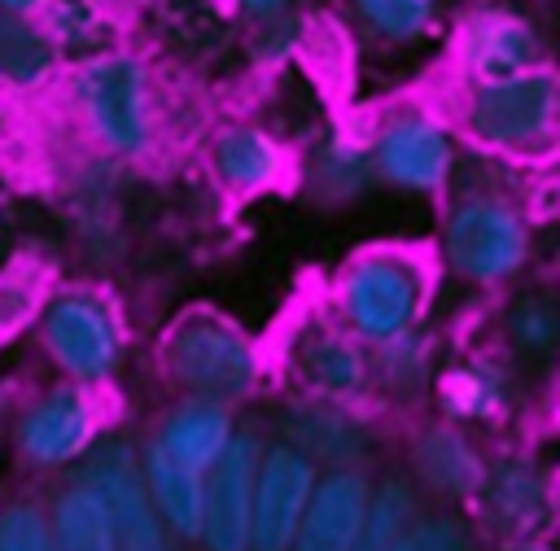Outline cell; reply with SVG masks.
Segmentation results:
<instances>
[{
	"instance_id": "cell-29",
	"label": "cell",
	"mask_w": 560,
	"mask_h": 551,
	"mask_svg": "<svg viewBox=\"0 0 560 551\" xmlns=\"http://www.w3.org/2000/svg\"><path fill=\"white\" fill-rule=\"evenodd\" d=\"M503 341L516 359H529V363H542L556 354V341H560V306L551 293L542 289H525L508 302L503 310Z\"/></svg>"
},
{
	"instance_id": "cell-1",
	"label": "cell",
	"mask_w": 560,
	"mask_h": 551,
	"mask_svg": "<svg viewBox=\"0 0 560 551\" xmlns=\"http://www.w3.org/2000/svg\"><path fill=\"white\" fill-rule=\"evenodd\" d=\"M57 92L74 127L92 144V153H105L122 166H136L162 153L166 87H162L158 66L140 48H127L118 39L101 52L66 61Z\"/></svg>"
},
{
	"instance_id": "cell-7",
	"label": "cell",
	"mask_w": 560,
	"mask_h": 551,
	"mask_svg": "<svg viewBox=\"0 0 560 551\" xmlns=\"http://www.w3.org/2000/svg\"><path fill=\"white\" fill-rule=\"evenodd\" d=\"M39 345L61 380L105 385L127 359V324L118 302L96 284H52L39 319Z\"/></svg>"
},
{
	"instance_id": "cell-9",
	"label": "cell",
	"mask_w": 560,
	"mask_h": 551,
	"mask_svg": "<svg viewBox=\"0 0 560 551\" xmlns=\"http://www.w3.org/2000/svg\"><path fill=\"white\" fill-rule=\"evenodd\" d=\"M298 149L258 118H228L206 136V171L232 201H254L293 184Z\"/></svg>"
},
{
	"instance_id": "cell-8",
	"label": "cell",
	"mask_w": 560,
	"mask_h": 551,
	"mask_svg": "<svg viewBox=\"0 0 560 551\" xmlns=\"http://www.w3.org/2000/svg\"><path fill=\"white\" fill-rule=\"evenodd\" d=\"M96 437H101L96 385H79V380L48 385L13 420V446H18V455L31 468H44V472L74 468Z\"/></svg>"
},
{
	"instance_id": "cell-37",
	"label": "cell",
	"mask_w": 560,
	"mask_h": 551,
	"mask_svg": "<svg viewBox=\"0 0 560 551\" xmlns=\"http://www.w3.org/2000/svg\"><path fill=\"white\" fill-rule=\"evenodd\" d=\"M508 551H551L542 538H516V542H508Z\"/></svg>"
},
{
	"instance_id": "cell-11",
	"label": "cell",
	"mask_w": 560,
	"mask_h": 551,
	"mask_svg": "<svg viewBox=\"0 0 560 551\" xmlns=\"http://www.w3.org/2000/svg\"><path fill=\"white\" fill-rule=\"evenodd\" d=\"M74 477H83L109 512L118 551H171V534L162 529L149 490L140 481V459L136 446L122 437H96L88 455L74 464Z\"/></svg>"
},
{
	"instance_id": "cell-26",
	"label": "cell",
	"mask_w": 560,
	"mask_h": 551,
	"mask_svg": "<svg viewBox=\"0 0 560 551\" xmlns=\"http://www.w3.org/2000/svg\"><path fill=\"white\" fill-rule=\"evenodd\" d=\"M438 367L442 345L424 324L372 345V389L385 398H420L424 389H433Z\"/></svg>"
},
{
	"instance_id": "cell-20",
	"label": "cell",
	"mask_w": 560,
	"mask_h": 551,
	"mask_svg": "<svg viewBox=\"0 0 560 551\" xmlns=\"http://www.w3.org/2000/svg\"><path fill=\"white\" fill-rule=\"evenodd\" d=\"M61 74H66V57L52 44L44 17L0 9V96L44 101L57 92Z\"/></svg>"
},
{
	"instance_id": "cell-3",
	"label": "cell",
	"mask_w": 560,
	"mask_h": 551,
	"mask_svg": "<svg viewBox=\"0 0 560 551\" xmlns=\"http://www.w3.org/2000/svg\"><path fill=\"white\" fill-rule=\"evenodd\" d=\"M534 258V214L503 184L477 179L442 192V219L433 241L438 271L455 276L468 289H503L525 276Z\"/></svg>"
},
{
	"instance_id": "cell-30",
	"label": "cell",
	"mask_w": 560,
	"mask_h": 551,
	"mask_svg": "<svg viewBox=\"0 0 560 551\" xmlns=\"http://www.w3.org/2000/svg\"><path fill=\"white\" fill-rule=\"evenodd\" d=\"M52 284H57L52 271L35 258H13L0 267V345L22 337L26 328H35L39 306Z\"/></svg>"
},
{
	"instance_id": "cell-38",
	"label": "cell",
	"mask_w": 560,
	"mask_h": 551,
	"mask_svg": "<svg viewBox=\"0 0 560 551\" xmlns=\"http://www.w3.org/2000/svg\"><path fill=\"white\" fill-rule=\"evenodd\" d=\"M4 402H9V389H4V380H0V415H4Z\"/></svg>"
},
{
	"instance_id": "cell-34",
	"label": "cell",
	"mask_w": 560,
	"mask_h": 551,
	"mask_svg": "<svg viewBox=\"0 0 560 551\" xmlns=\"http://www.w3.org/2000/svg\"><path fill=\"white\" fill-rule=\"evenodd\" d=\"M0 551H57L48 529V507L39 503H4L0 507Z\"/></svg>"
},
{
	"instance_id": "cell-22",
	"label": "cell",
	"mask_w": 560,
	"mask_h": 551,
	"mask_svg": "<svg viewBox=\"0 0 560 551\" xmlns=\"http://www.w3.org/2000/svg\"><path fill=\"white\" fill-rule=\"evenodd\" d=\"M481 468H486V455L477 450L468 429L455 420L424 424L411 437V472L442 499H472Z\"/></svg>"
},
{
	"instance_id": "cell-32",
	"label": "cell",
	"mask_w": 560,
	"mask_h": 551,
	"mask_svg": "<svg viewBox=\"0 0 560 551\" xmlns=\"http://www.w3.org/2000/svg\"><path fill=\"white\" fill-rule=\"evenodd\" d=\"M306 44H311V17L302 9L280 13V17H262V22H249L245 26V52L267 74L289 70L293 57L306 52Z\"/></svg>"
},
{
	"instance_id": "cell-4",
	"label": "cell",
	"mask_w": 560,
	"mask_h": 551,
	"mask_svg": "<svg viewBox=\"0 0 560 551\" xmlns=\"http://www.w3.org/2000/svg\"><path fill=\"white\" fill-rule=\"evenodd\" d=\"M438 262L420 245L376 241L354 249L332 284H328V315L350 328L363 345H381L416 324L429 319L438 293Z\"/></svg>"
},
{
	"instance_id": "cell-33",
	"label": "cell",
	"mask_w": 560,
	"mask_h": 551,
	"mask_svg": "<svg viewBox=\"0 0 560 551\" xmlns=\"http://www.w3.org/2000/svg\"><path fill=\"white\" fill-rule=\"evenodd\" d=\"M389 551H477V542L459 516H446V512L420 516L416 512V520L389 542Z\"/></svg>"
},
{
	"instance_id": "cell-21",
	"label": "cell",
	"mask_w": 560,
	"mask_h": 551,
	"mask_svg": "<svg viewBox=\"0 0 560 551\" xmlns=\"http://www.w3.org/2000/svg\"><path fill=\"white\" fill-rule=\"evenodd\" d=\"M433 394L455 424H494L512 402V372L494 354H468L464 363L438 367Z\"/></svg>"
},
{
	"instance_id": "cell-16",
	"label": "cell",
	"mask_w": 560,
	"mask_h": 551,
	"mask_svg": "<svg viewBox=\"0 0 560 551\" xmlns=\"http://www.w3.org/2000/svg\"><path fill=\"white\" fill-rule=\"evenodd\" d=\"M472 499L486 529H494L503 542L538 538L551 525V477L534 455L486 459Z\"/></svg>"
},
{
	"instance_id": "cell-17",
	"label": "cell",
	"mask_w": 560,
	"mask_h": 551,
	"mask_svg": "<svg viewBox=\"0 0 560 551\" xmlns=\"http://www.w3.org/2000/svg\"><path fill=\"white\" fill-rule=\"evenodd\" d=\"M293 184H302V192L324 210H346V206H359L363 197H372L376 175H372L363 127H324V131H315L311 144L298 149Z\"/></svg>"
},
{
	"instance_id": "cell-15",
	"label": "cell",
	"mask_w": 560,
	"mask_h": 551,
	"mask_svg": "<svg viewBox=\"0 0 560 551\" xmlns=\"http://www.w3.org/2000/svg\"><path fill=\"white\" fill-rule=\"evenodd\" d=\"M262 437L254 429H236L223 455L201 472V534L206 551H249V494L254 464Z\"/></svg>"
},
{
	"instance_id": "cell-5",
	"label": "cell",
	"mask_w": 560,
	"mask_h": 551,
	"mask_svg": "<svg viewBox=\"0 0 560 551\" xmlns=\"http://www.w3.org/2000/svg\"><path fill=\"white\" fill-rule=\"evenodd\" d=\"M162 376L188 394V398H214V402H245L267 380V354L262 345L223 310L188 306L179 310L162 341H158Z\"/></svg>"
},
{
	"instance_id": "cell-10",
	"label": "cell",
	"mask_w": 560,
	"mask_h": 551,
	"mask_svg": "<svg viewBox=\"0 0 560 551\" xmlns=\"http://www.w3.org/2000/svg\"><path fill=\"white\" fill-rule=\"evenodd\" d=\"M284 367L302 394L337 402H363L372 394V345H363L328 310L293 324L284 341Z\"/></svg>"
},
{
	"instance_id": "cell-23",
	"label": "cell",
	"mask_w": 560,
	"mask_h": 551,
	"mask_svg": "<svg viewBox=\"0 0 560 551\" xmlns=\"http://www.w3.org/2000/svg\"><path fill=\"white\" fill-rule=\"evenodd\" d=\"M136 459H140V481L149 490V503H153L162 529L175 542H197V534H201V468L179 464L153 437L136 450Z\"/></svg>"
},
{
	"instance_id": "cell-2",
	"label": "cell",
	"mask_w": 560,
	"mask_h": 551,
	"mask_svg": "<svg viewBox=\"0 0 560 551\" xmlns=\"http://www.w3.org/2000/svg\"><path fill=\"white\" fill-rule=\"evenodd\" d=\"M442 109L472 153L516 166L547 162L560 136V79L551 61L494 79H451Z\"/></svg>"
},
{
	"instance_id": "cell-14",
	"label": "cell",
	"mask_w": 560,
	"mask_h": 551,
	"mask_svg": "<svg viewBox=\"0 0 560 551\" xmlns=\"http://www.w3.org/2000/svg\"><path fill=\"white\" fill-rule=\"evenodd\" d=\"M280 442L306 455L315 468H359L372 450V429L359 402H337L319 394H293L276 415Z\"/></svg>"
},
{
	"instance_id": "cell-35",
	"label": "cell",
	"mask_w": 560,
	"mask_h": 551,
	"mask_svg": "<svg viewBox=\"0 0 560 551\" xmlns=\"http://www.w3.org/2000/svg\"><path fill=\"white\" fill-rule=\"evenodd\" d=\"M245 26L249 22H262V17H280V13H293V9H302V0H223Z\"/></svg>"
},
{
	"instance_id": "cell-12",
	"label": "cell",
	"mask_w": 560,
	"mask_h": 551,
	"mask_svg": "<svg viewBox=\"0 0 560 551\" xmlns=\"http://www.w3.org/2000/svg\"><path fill=\"white\" fill-rule=\"evenodd\" d=\"M446 61H451V79H494L542 66L547 44L534 17L503 4H486V9H468L446 31Z\"/></svg>"
},
{
	"instance_id": "cell-24",
	"label": "cell",
	"mask_w": 560,
	"mask_h": 551,
	"mask_svg": "<svg viewBox=\"0 0 560 551\" xmlns=\"http://www.w3.org/2000/svg\"><path fill=\"white\" fill-rule=\"evenodd\" d=\"M122 162L105 157V153H92L70 188H66V214L74 223V236L92 249H109L118 241V227H122Z\"/></svg>"
},
{
	"instance_id": "cell-31",
	"label": "cell",
	"mask_w": 560,
	"mask_h": 551,
	"mask_svg": "<svg viewBox=\"0 0 560 551\" xmlns=\"http://www.w3.org/2000/svg\"><path fill=\"white\" fill-rule=\"evenodd\" d=\"M420 499L416 485L407 477H385L368 490V507H363V525L354 538V551H389V542L416 520Z\"/></svg>"
},
{
	"instance_id": "cell-27",
	"label": "cell",
	"mask_w": 560,
	"mask_h": 551,
	"mask_svg": "<svg viewBox=\"0 0 560 551\" xmlns=\"http://www.w3.org/2000/svg\"><path fill=\"white\" fill-rule=\"evenodd\" d=\"M48 529L57 551H118L105 499L83 477H70V485L57 490L48 507Z\"/></svg>"
},
{
	"instance_id": "cell-25",
	"label": "cell",
	"mask_w": 560,
	"mask_h": 551,
	"mask_svg": "<svg viewBox=\"0 0 560 551\" xmlns=\"http://www.w3.org/2000/svg\"><path fill=\"white\" fill-rule=\"evenodd\" d=\"M236 433V420H232V407L228 402H214V398H179L153 429V442L162 450H171L179 464H192V468H210L223 446L232 442Z\"/></svg>"
},
{
	"instance_id": "cell-6",
	"label": "cell",
	"mask_w": 560,
	"mask_h": 551,
	"mask_svg": "<svg viewBox=\"0 0 560 551\" xmlns=\"http://www.w3.org/2000/svg\"><path fill=\"white\" fill-rule=\"evenodd\" d=\"M368 157L376 188L402 192L416 201H442L451 179L459 175V136L442 105L429 101H394L368 127Z\"/></svg>"
},
{
	"instance_id": "cell-36",
	"label": "cell",
	"mask_w": 560,
	"mask_h": 551,
	"mask_svg": "<svg viewBox=\"0 0 560 551\" xmlns=\"http://www.w3.org/2000/svg\"><path fill=\"white\" fill-rule=\"evenodd\" d=\"M48 0H0V9H9V13H39Z\"/></svg>"
},
{
	"instance_id": "cell-28",
	"label": "cell",
	"mask_w": 560,
	"mask_h": 551,
	"mask_svg": "<svg viewBox=\"0 0 560 551\" xmlns=\"http://www.w3.org/2000/svg\"><path fill=\"white\" fill-rule=\"evenodd\" d=\"M39 17L66 61H79L122 39V17L114 0H48Z\"/></svg>"
},
{
	"instance_id": "cell-19",
	"label": "cell",
	"mask_w": 560,
	"mask_h": 551,
	"mask_svg": "<svg viewBox=\"0 0 560 551\" xmlns=\"http://www.w3.org/2000/svg\"><path fill=\"white\" fill-rule=\"evenodd\" d=\"M346 31L372 52H416L442 39L446 0H337Z\"/></svg>"
},
{
	"instance_id": "cell-13",
	"label": "cell",
	"mask_w": 560,
	"mask_h": 551,
	"mask_svg": "<svg viewBox=\"0 0 560 551\" xmlns=\"http://www.w3.org/2000/svg\"><path fill=\"white\" fill-rule=\"evenodd\" d=\"M315 477H319V468L280 437L258 450L254 494H249V551H289L293 547V534L306 512Z\"/></svg>"
},
{
	"instance_id": "cell-18",
	"label": "cell",
	"mask_w": 560,
	"mask_h": 551,
	"mask_svg": "<svg viewBox=\"0 0 560 551\" xmlns=\"http://www.w3.org/2000/svg\"><path fill=\"white\" fill-rule=\"evenodd\" d=\"M368 490H372V481L363 477V468L319 472L289 551H354L363 507H368Z\"/></svg>"
}]
</instances>
